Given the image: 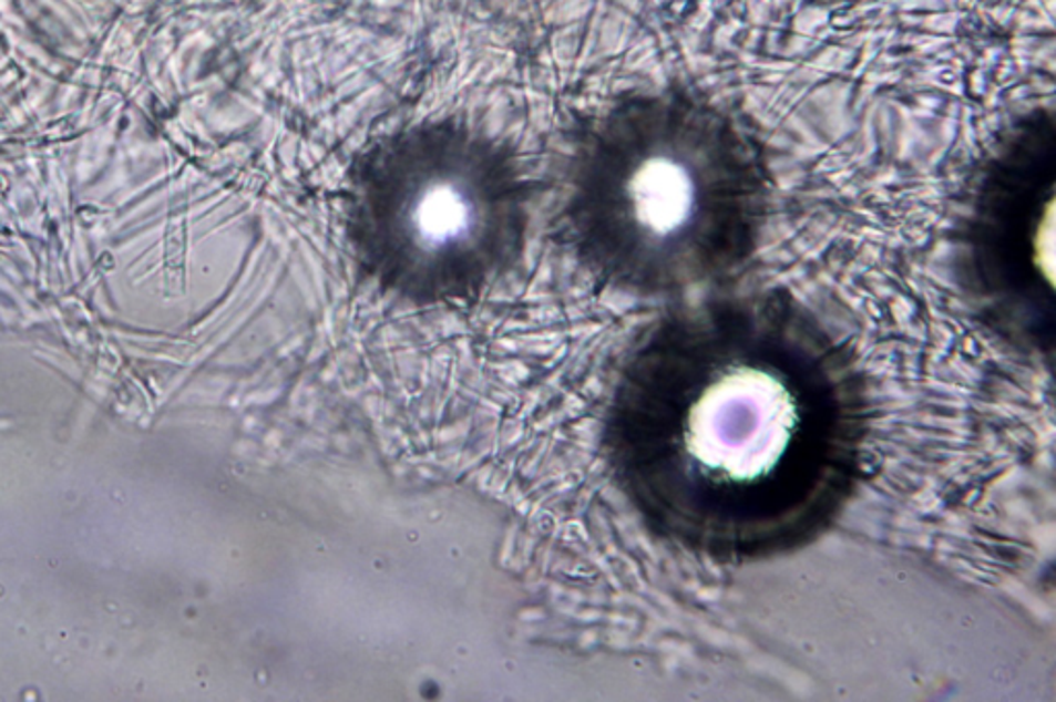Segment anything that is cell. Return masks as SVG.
Here are the masks:
<instances>
[{"mask_svg":"<svg viewBox=\"0 0 1056 702\" xmlns=\"http://www.w3.org/2000/svg\"><path fill=\"white\" fill-rule=\"evenodd\" d=\"M356 234L373 268L417 299L467 297L521 234L519 184L467 132L419 128L376 151L356 186Z\"/></svg>","mask_w":1056,"mask_h":702,"instance_id":"3957f363","label":"cell"},{"mask_svg":"<svg viewBox=\"0 0 1056 702\" xmlns=\"http://www.w3.org/2000/svg\"><path fill=\"white\" fill-rule=\"evenodd\" d=\"M763 200V167L744 131L710 103L665 93L601 122L576 176L572 220L609 277L667 291L737 262Z\"/></svg>","mask_w":1056,"mask_h":702,"instance_id":"7a4b0ae2","label":"cell"},{"mask_svg":"<svg viewBox=\"0 0 1056 702\" xmlns=\"http://www.w3.org/2000/svg\"><path fill=\"white\" fill-rule=\"evenodd\" d=\"M842 363L807 320L776 306L704 311L642 352L624 443L653 491L679 478L716 519L751 531L789 513L832 454Z\"/></svg>","mask_w":1056,"mask_h":702,"instance_id":"6da1fadb","label":"cell"}]
</instances>
